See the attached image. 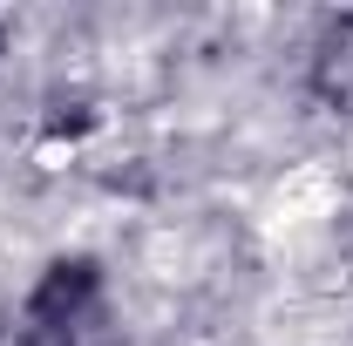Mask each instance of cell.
<instances>
[{"instance_id": "1", "label": "cell", "mask_w": 353, "mask_h": 346, "mask_svg": "<svg viewBox=\"0 0 353 346\" xmlns=\"http://www.w3.org/2000/svg\"><path fill=\"white\" fill-rule=\"evenodd\" d=\"M292 102L306 123L353 136V7L312 14L292 34Z\"/></svg>"}, {"instance_id": "2", "label": "cell", "mask_w": 353, "mask_h": 346, "mask_svg": "<svg viewBox=\"0 0 353 346\" xmlns=\"http://www.w3.org/2000/svg\"><path fill=\"white\" fill-rule=\"evenodd\" d=\"M21 61H28V28H21V14H7V7H0V95L14 88Z\"/></svg>"}]
</instances>
